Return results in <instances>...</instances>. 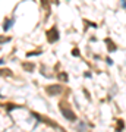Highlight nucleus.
I'll return each mask as SVG.
<instances>
[{
  "label": "nucleus",
  "mask_w": 126,
  "mask_h": 132,
  "mask_svg": "<svg viewBox=\"0 0 126 132\" xmlns=\"http://www.w3.org/2000/svg\"><path fill=\"white\" fill-rule=\"evenodd\" d=\"M47 93H48L50 96H53V94H59V93H62V88H60V85H51V87L47 88Z\"/></svg>",
  "instance_id": "3"
},
{
  "label": "nucleus",
  "mask_w": 126,
  "mask_h": 132,
  "mask_svg": "<svg viewBox=\"0 0 126 132\" xmlns=\"http://www.w3.org/2000/svg\"><path fill=\"white\" fill-rule=\"evenodd\" d=\"M4 73H9V71H1V69H0V76L4 75Z\"/></svg>",
  "instance_id": "11"
},
{
  "label": "nucleus",
  "mask_w": 126,
  "mask_h": 132,
  "mask_svg": "<svg viewBox=\"0 0 126 132\" xmlns=\"http://www.w3.org/2000/svg\"><path fill=\"white\" fill-rule=\"evenodd\" d=\"M72 53H73V56H79V50H78V48H73Z\"/></svg>",
  "instance_id": "10"
},
{
  "label": "nucleus",
  "mask_w": 126,
  "mask_h": 132,
  "mask_svg": "<svg viewBox=\"0 0 126 132\" xmlns=\"http://www.w3.org/2000/svg\"><path fill=\"white\" fill-rule=\"evenodd\" d=\"M23 68L26 71H34V65L32 63H23Z\"/></svg>",
  "instance_id": "7"
},
{
  "label": "nucleus",
  "mask_w": 126,
  "mask_h": 132,
  "mask_svg": "<svg viewBox=\"0 0 126 132\" xmlns=\"http://www.w3.org/2000/svg\"><path fill=\"white\" fill-rule=\"evenodd\" d=\"M0 65H3V60H0Z\"/></svg>",
  "instance_id": "14"
},
{
  "label": "nucleus",
  "mask_w": 126,
  "mask_h": 132,
  "mask_svg": "<svg viewBox=\"0 0 126 132\" xmlns=\"http://www.w3.org/2000/svg\"><path fill=\"white\" fill-rule=\"evenodd\" d=\"M107 63H109V65H112V63H113V60H112L110 57H107Z\"/></svg>",
  "instance_id": "12"
},
{
  "label": "nucleus",
  "mask_w": 126,
  "mask_h": 132,
  "mask_svg": "<svg viewBox=\"0 0 126 132\" xmlns=\"http://www.w3.org/2000/svg\"><path fill=\"white\" fill-rule=\"evenodd\" d=\"M38 54H40V51H29L26 56H28V57H31V56H38Z\"/></svg>",
  "instance_id": "9"
},
{
  "label": "nucleus",
  "mask_w": 126,
  "mask_h": 132,
  "mask_svg": "<svg viewBox=\"0 0 126 132\" xmlns=\"http://www.w3.org/2000/svg\"><path fill=\"white\" fill-rule=\"evenodd\" d=\"M122 1H125V0H122Z\"/></svg>",
  "instance_id": "15"
},
{
  "label": "nucleus",
  "mask_w": 126,
  "mask_h": 132,
  "mask_svg": "<svg viewBox=\"0 0 126 132\" xmlns=\"http://www.w3.org/2000/svg\"><path fill=\"white\" fill-rule=\"evenodd\" d=\"M104 43L107 44V50H109L110 53L116 51V48H117V47H116V44H115V43H113V41H112L110 38H106V40H104Z\"/></svg>",
  "instance_id": "4"
},
{
  "label": "nucleus",
  "mask_w": 126,
  "mask_h": 132,
  "mask_svg": "<svg viewBox=\"0 0 126 132\" xmlns=\"http://www.w3.org/2000/svg\"><path fill=\"white\" fill-rule=\"evenodd\" d=\"M12 38L10 37H4V35H0V44H4V43H9Z\"/></svg>",
  "instance_id": "6"
},
{
  "label": "nucleus",
  "mask_w": 126,
  "mask_h": 132,
  "mask_svg": "<svg viewBox=\"0 0 126 132\" xmlns=\"http://www.w3.org/2000/svg\"><path fill=\"white\" fill-rule=\"evenodd\" d=\"M12 24H13V21H12V19H10V21H6V22L3 24V29H4V31H7V29L12 26Z\"/></svg>",
  "instance_id": "5"
},
{
  "label": "nucleus",
  "mask_w": 126,
  "mask_h": 132,
  "mask_svg": "<svg viewBox=\"0 0 126 132\" xmlns=\"http://www.w3.org/2000/svg\"><path fill=\"white\" fill-rule=\"evenodd\" d=\"M47 40H48L50 43H54V41L59 40V31H57L56 26H53L50 31H47Z\"/></svg>",
  "instance_id": "1"
},
{
  "label": "nucleus",
  "mask_w": 126,
  "mask_h": 132,
  "mask_svg": "<svg viewBox=\"0 0 126 132\" xmlns=\"http://www.w3.org/2000/svg\"><path fill=\"white\" fill-rule=\"evenodd\" d=\"M62 112H63V116H65L68 120H72V122H73V120H76V116L73 115V112H72V110H69V109L66 110V109H63V107H62Z\"/></svg>",
  "instance_id": "2"
},
{
  "label": "nucleus",
  "mask_w": 126,
  "mask_h": 132,
  "mask_svg": "<svg viewBox=\"0 0 126 132\" xmlns=\"http://www.w3.org/2000/svg\"><path fill=\"white\" fill-rule=\"evenodd\" d=\"M59 78L62 81H68V73H59Z\"/></svg>",
  "instance_id": "8"
},
{
  "label": "nucleus",
  "mask_w": 126,
  "mask_h": 132,
  "mask_svg": "<svg viewBox=\"0 0 126 132\" xmlns=\"http://www.w3.org/2000/svg\"><path fill=\"white\" fill-rule=\"evenodd\" d=\"M122 7H125V9H126V0H125V1H122Z\"/></svg>",
  "instance_id": "13"
}]
</instances>
